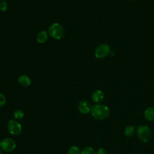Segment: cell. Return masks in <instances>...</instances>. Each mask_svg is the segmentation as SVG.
Returning a JSON list of instances; mask_svg holds the SVG:
<instances>
[{"instance_id":"1","label":"cell","mask_w":154,"mask_h":154,"mask_svg":"<svg viewBox=\"0 0 154 154\" xmlns=\"http://www.w3.org/2000/svg\"><path fill=\"white\" fill-rule=\"evenodd\" d=\"M91 113L95 119L103 120L109 116V108L104 104L97 103L91 106Z\"/></svg>"},{"instance_id":"2","label":"cell","mask_w":154,"mask_h":154,"mask_svg":"<svg viewBox=\"0 0 154 154\" xmlns=\"http://www.w3.org/2000/svg\"><path fill=\"white\" fill-rule=\"evenodd\" d=\"M47 32L49 35L57 40L61 39L65 34L64 27L61 24L57 22L49 25Z\"/></svg>"},{"instance_id":"3","label":"cell","mask_w":154,"mask_h":154,"mask_svg":"<svg viewBox=\"0 0 154 154\" xmlns=\"http://www.w3.org/2000/svg\"><path fill=\"white\" fill-rule=\"evenodd\" d=\"M137 134L138 138L143 142H148L151 138L152 133L150 128L146 125H140L137 129Z\"/></svg>"},{"instance_id":"4","label":"cell","mask_w":154,"mask_h":154,"mask_svg":"<svg viewBox=\"0 0 154 154\" xmlns=\"http://www.w3.org/2000/svg\"><path fill=\"white\" fill-rule=\"evenodd\" d=\"M110 53V47L108 44L103 43L97 46L94 51V55L97 58L101 59L106 57Z\"/></svg>"},{"instance_id":"5","label":"cell","mask_w":154,"mask_h":154,"mask_svg":"<svg viewBox=\"0 0 154 154\" xmlns=\"http://www.w3.org/2000/svg\"><path fill=\"white\" fill-rule=\"evenodd\" d=\"M0 147L2 150L5 152H11L16 147V143L11 138H5L0 143Z\"/></svg>"},{"instance_id":"6","label":"cell","mask_w":154,"mask_h":154,"mask_svg":"<svg viewBox=\"0 0 154 154\" xmlns=\"http://www.w3.org/2000/svg\"><path fill=\"white\" fill-rule=\"evenodd\" d=\"M8 132L13 135H19L22 132V126L16 120H10L7 123Z\"/></svg>"},{"instance_id":"7","label":"cell","mask_w":154,"mask_h":154,"mask_svg":"<svg viewBox=\"0 0 154 154\" xmlns=\"http://www.w3.org/2000/svg\"><path fill=\"white\" fill-rule=\"evenodd\" d=\"M78 108L80 112L82 114H87L90 111H91V106L89 102H88L87 100H83L79 102Z\"/></svg>"},{"instance_id":"8","label":"cell","mask_w":154,"mask_h":154,"mask_svg":"<svg viewBox=\"0 0 154 154\" xmlns=\"http://www.w3.org/2000/svg\"><path fill=\"white\" fill-rule=\"evenodd\" d=\"M18 83L23 87H29L32 81L31 78L26 75H20L17 78Z\"/></svg>"},{"instance_id":"9","label":"cell","mask_w":154,"mask_h":154,"mask_svg":"<svg viewBox=\"0 0 154 154\" xmlns=\"http://www.w3.org/2000/svg\"><path fill=\"white\" fill-rule=\"evenodd\" d=\"M104 99V94L102 91L100 90H96L94 91L91 94V99L95 103H101Z\"/></svg>"},{"instance_id":"10","label":"cell","mask_w":154,"mask_h":154,"mask_svg":"<svg viewBox=\"0 0 154 154\" xmlns=\"http://www.w3.org/2000/svg\"><path fill=\"white\" fill-rule=\"evenodd\" d=\"M48 33L45 31H40L37 36H36V40L38 43L43 44L46 42L48 39Z\"/></svg>"},{"instance_id":"11","label":"cell","mask_w":154,"mask_h":154,"mask_svg":"<svg viewBox=\"0 0 154 154\" xmlns=\"http://www.w3.org/2000/svg\"><path fill=\"white\" fill-rule=\"evenodd\" d=\"M144 116L148 121H154V107H149L147 108L144 111Z\"/></svg>"},{"instance_id":"12","label":"cell","mask_w":154,"mask_h":154,"mask_svg":"<svg viewBox=\"0 0 154 154\" xmlns=\"http://www.w3.org/2000/svg\"><path fill=\"white\" fill-rule=\"evenodd\" d=\"M135 132V128L132 125L127 126L124 130V134L128 137H132Z\"/></svg>"},{"instance_id":"13","label":"cell","mask_w":154,"mask_h":154,"mask_svg":"<svg viewBox=\"0 0 154 154\" xmlns=\"http://www.w3.org/2000/svg\"><path fill=\"white\" fill-rule=\"evenodd\" d=\"M25 116L24 112L21 109H17L13 112V117L16 120H20L23 118Z\"/></svg>"},{"instance_id":"14","label":"cell","mask_w":154,"mask_h":154,"mask_svg":"<svg viewBox=\"0 0 154 154\" xmlns=\"http://www.w3.org/2000/svg\"><path fill=\"white\" fill-rule=\"evenodd\" d=\"M81 154H96V153L93 147L88 146L82 150Z\"/></svg>"},{"instance_id":"15","label":"cell","mask_w":154,"mask_h":154,"mask_svg":"<svg viewBox=\"0 0 154 154\" xmlns=\"http://www.w3.org/2000/svg\"><path fill=\"white\" fill-rule=\"evenodd\" d=\"M81 150L77 146H73L68 150L67 154H81Z\"/></svg>"},{"instance_id":"16","label":"cell","mask_w":154,"mask_h":154,"mask_svg":"<svg viewBox=\"0 0 154 154\" xmlns=\"http://www.w3.org/2000/svg\"><path fill=\"white\" fill-rule=\"evenodd\" d=\"M7 9H8L7 3L4 1H0V11L2 12H4Z\"/></svg>"},{"instance_id":"17","label":"cell","mask_w":154,"mask_h":154,"mask_svg":"<svg viewBox=\"0 0 154 154\" xmlns=\"http://www.w3.org/2000/svg\"><path fill=\"white\" fill-rule=\"evenodd\" d=\"M6 103V97L5 96L0 92V107L3 106Z\"/></svg>"},{"instance_id":"18","label":"cell","mask_w":154,"mask_h":154,"mask_svg":"<svg viewBox=\"0 0 154 154\" xmlns=\"http://www.w3.org/2000/svg\"><path fill=\"white\" fill-rule=\"evenodd\" d=\"M96 154H106V151L104 148L100 147L97 150Z\"/></svg>"},{"instance_id":"19","label":"cell","mask_w":154,"mask_h":154,"mask_svg":"<svg viewBox=\"0 0 154 154\" xmlns=\"http://www.w3.org/2000/svg\"><path fill=\"white\" fill-rule=\"evenodd\" d=\"M0 154H2V150L0 149Z\"/></svg>"},{"instance_id":"20","label":"cell","mask_w":154,"mask_h":154,"mask_svg":"<svg viewBox=\"0 0 154 154\" xmlns=\"http://www.w3.org/2000/svg\"><path fill=\"white\" fill-rule=\"evenodd\" d=\"M131 1H135V0H131Z\"/></svg>"},{"instance_id":"21","label":"cell","mask_w":154,"mask_h":154,"mask_svg":"<svg viewBox=\"0 0 154 154\" xmlns=\"http://www.w3.org/2000/svg\"><path fill=\"white\" fill-rule=\"evenodd\" d=\"M0 143H1V140H0Z\"/></svg>"}]
</instances>
